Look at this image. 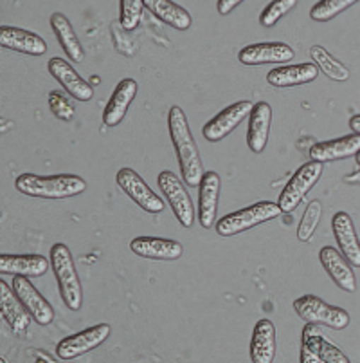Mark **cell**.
Returning <instances> with one entry per match:
<instances>
[{
	"label": "cell",
	"instance_id": "3957f363",
	"mask_svg": "<svg viewBox=\"0 0 360 363\" xmlns=\"http://www.w3.org/2000/svg\"><path fill=\"white\" fill-rule=\"evenodd\" d=\"M51 266L64 303L71 311H79L83 306V289H81L71 250L64 242H56L51 247Z\"/></svg>",
	"mask_w": 360,
	"mask_h": 363
},
{
	"label": "cell",
	"instance_id": "5bb4252c",
	"mask_svg": "<svg viewBox=\"0 0 360 363\" xmlns=\"http://www.w3.org/2000/svg\"><path fill=\"white\" fill-rule=\"evenodd\" d=\"M49 72L51 76L58 82L62 87L65 89V92H69L74 100L78 101H91L94 98V89L88 84L87 80H83L81 76L78 74L74 67H72L69 62H65L64 58H51L47 64Z\"/></svg>",
	"mask_w": 360,
	"mask_h": 363
},
{
	"label": "cell",
	"instance_id": "ffe728a7",
	"mask_svg": "<svg viewBox=\"0 0 360 363\" xmlns=\"http://www.w3.org/2000/svg\"><path fill=\"white\" fill-rule=\"evenodd\" d=\"M270 123H272V107L267 101L254 104L249 114V128H247V145L254 154H262L269 143Z\"/></svg>",
	"mask_w": 360,
	"mask_h": 363
},
{
	"label": "cell",
	"instance_id": "e0dca14e",
	"mask_svg": "<svg viewBox=\"0 0 360 363\" xmlns=\"http://www.w3.org/2000/svg\"><path fill=\"white\" fill-rule=\"evenodd\" d=\"M130 250L137 257L148 260H178L184 253V246L178 240L161 237H137L130 242Z\"/></svg>",
	"mask_w": 360,
	"mask_h": 363
},
{
	"label": "cell",
	"instance_id": "9a60e30c",
	"mask_svg": "<svg viewBox=\"0 0 360 363\" xmlns=\"http://www.w3.org/2000/svg\"><path fill=\"white\" fill-rule=\"evenodd\" d=\"M296 58V52L289 44L283 42H263V44H250L238 52V60L243 65H265V64H285Z\"/></svg>",
	"mask_w": 360,
	"mask_h": 363
},
{
	"label": "cell",
	"instance_id": "44dd1931",
	"mask_svg": "<svg viewBox=\"0 0 360 363\" xmlns=\"http://www.w3.org/2000/svg\"><path fill=\"white\" fill-rule=\"evenodd\" d=\"M332 230L342 255L352 266L360 267V239L355 232V224L346 212H337L332 219Z\"/></svg>",
	"mask_w": 360,
	"mask_h": 363
},
{
	"label": "cell",
	"instance_id": "7402d4cb",
	"mask_svg": "<svg viewBox=\"0 0 360 363\" xmlns=\"http://www.w3.org/2000/svg\"><path fill=\"white\" fill-rule=\"evenodd\" d=\"M360 150V134L353 132L349 136L337 138V140L321 141L310 148V160L319 163H330V161L346 160L355 156Z\"/></svg>",
	"mask_w": 360,
	"mask_h": 363
},
{
	"label": "cell",
	"instance_id": "f1b7e54d",
	"mask_svg": "<svg viewBox=\"0 0 360 363\" xmlns=\"http://www.w3.org/2000/svg\"><path fill=\"white\" fill-rule=\"evenodd\" d=\"M310 56L319 67V71L325 72L330 80L333 82H348L349 80V69L342 62H339L335 56L330 55L323 45H312L310 48Z\"/></svg>",
	"mask_w": 360,
	"mask_h": 363
},
{
	"label": "cell",
	"instance_id": "d590c367",
	"mask_svg": "<svg viewBox=\"0 0 360 363\" xmlns=\"http://www.w3.org/2000/svg\"><path fill=\"white\" fill-rule=\"evenodd\" d=\"M349 128L356 134H360V114H355V116L349 118Z\"/></svg>",
	"mask_w": 360,
	"mask_h": 363
},
{
	"label": "cell",
	"instance_id": "d6a6232c",
	"mask_svg": "<svg viewBox=\"0 0 360 363\" xmlns=\"http://www.w3.org/2000/svg\"><path fill=\"white\" fill-rule=\"evenodd\" d=\"M296 6L297 0H272V2L263 9L262 15H260V24L267 29L274 28V26L281 21L283 16L289 15Z\"/></svg>",
	"mask_w": 360,
	"mask_h": 363
},
{
	"label": "cell",
	"instance_id": "6da1fadb",
	"mask_svg": "<svg viewBox=\"0 0 360 363\" xmlns=\"http://www.w3.org/2000/svg\"><path fill=\"white\" fill-rule=\"evenodd\" d=\"M168 130H170L171 143H173L175 154H177L182 179L186 181L187 186H198L204 176L202 157L198 152L197 141L191 134L187 116L177 105H173L168 112Z\"/></svg>",
	"mask_w": 360,
	"mask_h": 363
},
{
	"label": "cell",
	"instance_id": "83f0119b",
	"mask_svg": "<svg viewBox=\"0 0 360 363\" xmlns=\"http://www.w3.org/2000/svg\"><path fill=\"white\" fill-rule=\"evenodd\" d=\"M144 8L157 16L158 21H163L177 31H187L193 24L190 11H186L182 6L175 4L173 0H144Z\"/></svg>",
	"mask_w": 360,
	"mask_h": 363
},
{
	"label": "cell",
	"instance_id": "8992f818",
	"mask_svg": "<svg viewBox=\"0 0 360 363\" xmlns=\"http://www.w3.org/2000/svg\"><path fill=\"white\" fill-rule=\"evenodd\" d=\"M323 164L325 163H319V161L312 160L308 161V163L303 164V167L297 168V172L290 177L286 186L283 188L281 196L277 199V204L281 208V212L290 213L301 204V201L305 199L306 194L315 186L317 181L321 179L323 170H325Z\"/></svg>",
	"mask_w": 360,
	"mask_h": 363
},
{
	"label": "cell",
	"instance_id": "e575fe53",
	"mask_svg": "<svg viewBox=\"0 0 360 363\" xmlns=\"http://www.w3.org/2000/svg\"><path fill=\"white\" fill-rule=\"evenodd\" d=\"M242 2H245V0H218L216 2L218 15H222V16L231 15V13H233L238 6L242 4Z\"/></svg>",
	"mask_w": 360,
	"mask_h": 363
},
{
	"label": "cell",
	"instance_id": "7a4b0ae2",
	"mask_svg": "<svg viewBox=\"0 0 360 363\" xmlns=\"http://www.w3.org/2000/svg\"><path fill=\"white\" fill-rule=\"evenodd\" d=\"M20 194L36 199H69L87 190V181L74 174H54V176H38V174H20L15 181Z\"/></svg>",
	"mask_w": 360,
	"mask_h": 363
},
{
	"label": "cell",
	"instance_id": "8fae6325",
	"mask_svg": "<svg viewBox=\"0 0 360 363\" xmlns=\"http://www.w3.org/2000/svg\"><path fill=\"white\" fill-rule=\"evenodd\" d=\"M254 104L249 100L236 101V104L229 105L227 108H223L222 112H218L213 120H209L204 127L202 134L209 143H218V141L226 140L231 132L242 123L245 118H249L250 111H252Z\"/></svg>",
	"mask_w": 360,
	"mask_h": 363
},
{
	"label": "cell",
	"instance_id": "d6986e66",
	"mask_svg": "<svg viewBox=\"0 0 360 363\" xmlns=\"http://www.w3.org/2000/svg\"><path fill=\"white\" fill-rule=\"evenodd\" d=\"M319 260H321L325 272L328 273L330 279L342 289V291L355 293L356 291V277L352 269V264L346 260L344 255L337 252L333 246H325L319 252Z\"/></svg>",
	"mask_w": 360,
	"mask_h": 363
},
{
	"label": "cell",
	"instance_id": "4fadbf2b",
	"mask_svg": "<svg viewBox=\"0 0 360 363\" xmlns=\"http://www.w3.org/2000/svg\"><path fill=\"white\" fill-rule=\"evenodd\" d=\"M222 179L216 172H204L198 184V223L204 230H211L216 224L218 199H220Z\"/></svg>",
	"mask_w": 360,
	"mask_h": 363
},
{
	"label": "cell",
	"instance_id": "603a6c76",
	"mask_svg": "<svg viewBox=\"0 0 360 363\" xmlns=\"http://www.w3.org/2000/svg\"><path fill=\"white\" fill-rule=\"evenodd\" d=\"M135 96H137V82L132 80V78H124V80L119 82L103 111V123L107 127H117L127 116Z\"/></svg>",
	"mask_w": 360,
	"mask_h": 363
},
{
	"label": "cell",
	"instance_id": "4dcf8cb0",
	"mask_svg": "<svg viewBox=\"0 0 360 363\" xmlns=\"http://www.w3.org/2000/svg\"><path fill=\"white\" fill-rule=\"evenodd\" d=\"M323 216V204L319 201H310L308 206H306L305 213H303V219L297 226V239L301 242H308L310 239L315 233L317 226H319V220Z\"/></svg>",
	"mask_w": 360,
	"mask_h": 363
},
{
	"label": "cell",
	"instance_id": "30bf717a",
	"mask_svg": "<svg viewBox=\"0 0 360 363\" xmlns=\"http://www.w3.org/2000/svg\"><path fill=\"white\" fill-rule=\"evenodd\" d=\"M108 336H110V325H108V323L92 325V328L74 333V335L62 340V342L58 343V347H56V356H58L59 359H64V362L76 359L81 354H85V352L94 351L95 347H99Z\"/></svg>",
	"mask_w": 360,
	"mask_h": 363
},
{
	"label": "cell",
	"instance_id": "2e32d148",
	"mask_svg": "<svg viewBox=\"0 0 360 363\" xmlns=\"http://www.w3.org/2000/svg\"><path fill=\"white\" fill-rule=\"evenodd\" d=\"M0 313H2L4 322L8 323L9 329H11L16 336L24 338V336L28 335L33 316L29 315V311L25 309L24 303L20 302L13 286L9 288L4 280L0 282Z\"/></svg>",
	"mask_w": 360,
	"mask_h": 363
},
{
	"label": "cell",
	"instance_id": "1f68e13d",
	"mask_svg": "<svg viewBox=\"0 0 360 363\" xmlns=\"http://www.w3.org/2000/svg\"><path fill=\"white\" fill-rule=\"evenodd\" d=\"M144 0H121L119 2V24L127 31H134L141 24Z\"/></svg>",
	"mask_w": 360,
	"mask_h": 363
},
{
	"label": "cell",
	"instance_id": "277c9868",
	"mask_svg": "<svg viewBox=\"0 0 360 363\" xmlns=\"http://www.w3.org/2000/svg\"><path fill=\"white\" fill-rule=\"evenodd\" d=\"M279 204L272 201H262L254 203L252 206H247L243 210H238L234 213H227L226 217L216 220V233L222 237H233L238 233L249 232L252 228L260 226L263 223L276 219L281 216Z\"/></svg>",
	"mask_w": 360,
	"mask_h": 363
},
{
	"label": "cell",
	"instance_id": "cb8c5ba5",
	"mask_svg": "<svg viewBox=\"0 0 360 363\" xmlns=\"http://www.w3.org/2000/svg\"><path fill=\"white\" fill-rule=\"evenodd\" d=\"M51 260V259H49ZM49 260L44 255L25 253V255H0V273L2 275H22V277H42L47 273Z\"/></svg>",
	"mask_w": 360,
	"mask_h": 363
},
{
	"label": "cell",
	"instance_id": "52a82bcc",
	"mask_svg": "<svg viewBox=\"0 0 360 363\" xmlns=\"http://www.w3.org/2000/svg\"><path fill=\"white\" fill-rule=\"evenodd\" d=\"M303 363H348L349 358L335 347L332 342L323 336L319 323L308 322L303 329V345H301Z\"/></svg>",
	"mask_w": 360,
	"mask_h": 363
},
{
	"label": "cell",
	"instance_id": "f546056e",
	"mask_svg": "<svg viewBox=\"0 0 360 363\" xmlns=\"http://www.w3.org/2000/svg\"><path fill=\"white\" fill-rule=\"evenodd\" d=\"M359 0H319L312 9H310V18L315 22H330L337 15L355 6Z\"/></svg>",
	"mask_w": 360,
	"mask_h": 363
},
{
	"label": "cell",
	"instance_id": "836d02e7",
	"mask_svg": "<svg viewBox=\"0 0 360 363\" xmlns=\"http://www.w3.org/2000/svg\"><path fill=\"white\" fill-rule=\"evenodd\" d=\"M47 100H49V108H51V112L58 118V120L72 121V118H74L76 114V108L74 105H72V101L65 96L64 92L51 91L49 92Z\"/></svg>",
	"mask_w": 360,
	"mask_h": 363
},
{
	"label": "cell",
	"instance_id": "5b68a950",
	"mask_svg": "<svg viewBox=\"0 0 360 363\" xmlns=\"http://www.w3.org/2000/svg\"><path fill=\"white\" fill-rule=\"evenodd\" d=\"M294 311L297 316L306 322L326 325L335 331H342L349 325V313L342 308H337L332 303H326L325 300L315 295H305L294 302Z\"/></svg>",
	"mask_w": 360,
	"mask_h": 363
},
{
	"label": "cell",
	"instance_id": "9c48e42d",
	"mask_svg": "<svg viewBox=\"0 0 360 363\" xmlns=\"http://www.w3.org/2000/svg\"><path fill=\"white\" fill-rule=\"evenodd\" d=\"M157 184L161 188V192L168 199L171 206V212L177 217V220L182 224L184 228H191L194 223V208L193 201H191L190 192L182 184V181L175 176L173 172L164 170L158 174Z\"/></svg>",
	"mask_w": 360,
	"mask_h": 363
},
{
	"label": "cell",
	"instance_id": "ac0fdd59",
	"mask_svg": "<svg viewBox=\"0 0 360 363\" xmlns=\"http://www.w3.org/2000/svg\"><path fill=\"white\" fill-rule=\"evenodd\" d=\"M0 45L28 56H44L47 52V42L42 36L28 29L13 28V26L0 28Z\"/></svg>",
	"mask_w": 360,
	"mask_h": 363
},
{
	"label": "cell",
	"instance_id": "484cf974",
	"mask_svg": "<svg viewBox=\"0 0 360 363\" xmlns=\"http://www.w3.org/2000/svg\"><path fill=\"white\" fill-rule=\"evenodd\" d=\"M276 356V328L269 318L256 322L250 340V359L254 363H270Z\"/></svg>",
	"mask_w": 360,
	"mask_h": 363
},
{
	"label": "cell",
	"instance_id": "d4e9b609",
	"mask_svg": "<svg viewBox=\"0 0 360 363\" xmlns=\"http://www.w3.org/2000/svg\"><path fill=\"white\" fill-rule=\"evenodd\" d=\"M319 76V67L315 64H297L276 67L267 74L269 85L277 89L297 87V85L312 84Z\"/></svg>",
	"mask_w": 360,
	"mask_h": 363
},
{
	"label": "cell",
	"instance_id": "ba28073f",
	"mask_svg": "<svg viewBox=\"0 0 360 363\" xmlns=\"http://www.w3.org/2000/svg\"><path fill=\"white\" fill-rule=\"evenodd\" d=\"M115 183L141 210L151 216L163 213L164 201L148 186L146 181L139 176L134 168H121L115 176Z\"/></svg>",
	"mask_w": 360,
	"mask_h": 363
},
{
	"label": "cell",
	"instance_id": "7c38bea8",
	"mask_svg": "<svg viewBox=\"0 0 360 363\" xmlns=\"http://www.w3.org/2000/svg\"><path fill=\"white\" fill-rule=\"evenodd\" d=\"M11 286L15 289L16 296L20 298V302L24 303L25 309H28L29 315L33 316V320L36 323H40V325H49V323H52V320H54V309L47 302V298L29 282V277L16 275L13 279Z\"/></svg>",
	"mask_w": 360,
	"mask_h": 363
},
{
	"label": "cell",
	"instance_id": "8d00e7d4",
	"mask_svg": "<svg viewBox=\"0 0 360 363\" xmlns=\"http://www.w3.org/2000/svg\"><path fill=\"white\" fill-rule=\"evenodd\" d=\"M355 160H356V163H359V164H360V150H359V152H356V154H355Z\"/></svg>",
	"mask_w": 360,
	"mask_h": 363
},
{
	"label": "cell",
	"instance_id": "4316f807",
	"mask_svg": "<svg viewBox=\"0 0 360 363\" xmlns=\"http://www.w3.org/2000/svg\"><path fill=\"white\" fill-rule=\"evenodd\" d=\"M51 28L54 33L56 40L62 45V49L65 51V55L71 58L74 64H81L85 58V49L79 42L78 35L72 29V24L69 22L67 16L64 13H52L51 15Z\"/></svg>",
	"mask_w": 360,
	"mask_h": 363
}]
</instances>
